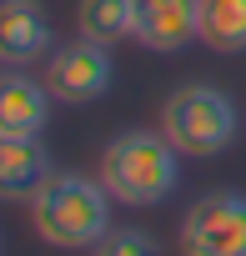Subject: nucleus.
<instances>
[{
  "mask_svg": "<svg viewBox=\"0 0 246 256\" xmlns=\"http://www.w3.org/2000/svg\"><path fill=\"white\" fill-rule=\"evenodd\" d=\"M96 176L120 206H161L181 186V151L161 131H120L106 141Z\"/></svg>",
  "mask_w": 246,
  "mask_h": 256,
  "instance_id": "f03ea898",
  "label": "nucleus"
},
{
  "mask_svg": "<svg viewBox=\"0 0 246 256\" xmlns=\"http://www.w3.org/2000/svg\"><path fill=\"white\" fill-rule=\"evenodd\" d=\"M50 176V156L40 136H0V196L6 201H30Z\"/></svg>",
  "mask_w": 246,
  "mask_h": 256,
  "instance_id": "0eeeda50",
  "label": "nucleus"
},
{
  "mask_svg": "<svg viewBox=\"0 0 246 256\" xmlns=\"http://www.w3.org/2000/svg\"><path fill=\"white\" fill-rule=\"evenodd\" d=\"M50 100L56 96L46 90V80L10 70L0 86V136H40L50 120Z\"/></svg>",
  "mask_w": 246,
  "mask_h": 256,
  "instance_id": "6e6552de",
  "label": "nucleus"
},
{
  "mask_svg": "<svg viewBox=\"0 0 246 256\" xmlns=\"http://www.w3.org/2000/svg\"><path fill=\"white\" fill-rule=\"evenodd\" d=\"M110 76H116L110 50L86 40V36H76L70 46H56L46 56V76L40 80H46V90L60 106H90V100H100L110 90Z\"/></svg>",
  "mask_w": 246,
  "mask_h": 256,
  "instance_id": "39448f33",
  "label": "nucleus"
},
{
  "mask_svg": "<svg viewBox=\"0 0 246 256\" xmlns=\"http://www.w3.org/2000/svg\"><path fill=\"white\" fill-rule=\"evenodd\" d=\"M76 30L96 46H116L120 36H136V10H131V0H80Z\"/></svg>",
  "mask_w": 246,
  "mask_h": 256,
  "instance_id": "9b49d317",
  "label": "nucleus"
},
{
  "mask_svg": "<svg viewBox=\"0 0 246 256\" xmlns=\"http://www.w3.org/2000/svg\"><path fill=\"white\" fill-rule=\"evenodd\" d=\"M181 256H246V196L211 191L201 196L176 231Z\"/></svg>",
  "mask_w": 246,
  "mask_h": 256,
  "instance_id": "20e7f679",
  "label": "nucleus"
},
{
  "mask_svg": "<svg viewBox=\"0 0 246 256\" xmlns=\"http://www.w3.org/2000/svg\"><path fill=\"white\" fill-rule=\"evenodd\" d=\"M50 56V26L30 0H6V30H0V60L10 70Z\"/></svg>",
  "mask_w": 246,
  "mask_h": 256,
  "instance_id": "1a4fd4ad",
  "label": "nucleus"
},
{
  "mask_svg": "<svg viewBox=\"0 0 246 256\" xmlns=\"http://www.w3.org/2000/svg\"><path fill=\"white\" fill-rule=\"evenodd\" d=\"M161 136H166L181 156L206 161V156H221V151L236 146V136H241V110H236V100H231L221 86H211V80H186V86H176V90L166 96V106H161Z\"/></svg>",
  "mask_w": 246,
  "mask_h": 256,
  "instance_id": "7ed1b4c3",
  "label": "nucleus"
},
{
  "mask_svg": "<svg viewBox=\"0 0 246 256\" xmlns=\"http://www.w3.org/2000/svg\"><path fill=\"white\" fill-rule=\"evenodd\" d=\"M196 40L216 56L246 50V0H201L196 10Z\"/></svg>",
  "mask_w": 246,
  "mask_h": 256,
  "instance_id": "9d476101",
  "label": "nucleus"
},
{
  "mask_svg": "<svg viewBox=\"0 0 246 256\" xmlns=\"http://www.w3.org/2000/svg\"><path fill=\"white\" fill-rule=\"evenodd\" d=\"M131 10H136V40L156 56H171L196 40L201 0H131Z\"/></svg>",
  "mask_w": 246,
  "mask_h": 256,
  "instance_id": "423d86ee",
  "label": "nucleus"
},
{
  "mask_svg": "<svg viewBox=\"0 0 246 256\" xmlns=\"http://www.w3.org/2000/svg\"><path fill=\"white\" fill-rule=\"evenodd\" d=\"M86 256H161V246H156L146 231H131V226H126V231H116V226H110V231H106Z\"/></svg>",
  "mask_w": 246,
  "mask_h": 256,
  "instance_id": "f8f14e48",
  "label": "nucleus"
},
{
  "mask_svg": "<svg viewBox=\"0 0 246 256\" xmlns=\"http://www.w3.org/2000/svg\"><path fill=\"white\" fill-rule=\"evenodd\" d=\"M110 191L100 186V176H80V171H50L46 186L26 201L30 206V226L46 246L56 251H90L106 231H110Z\"/></svg>",
  "mask_w": 246,
  "mask_h": 256,
  "instance_id": "f257e3e1",
  "label": "nucleus"
}]
</instances>
